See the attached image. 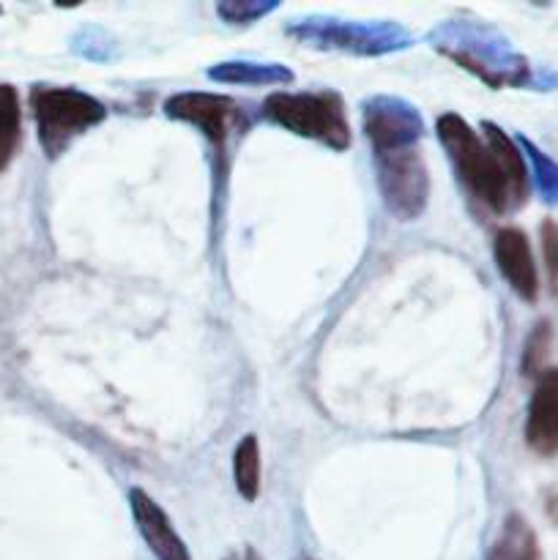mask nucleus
<instances>
[{"label": "nucleus", "mask_w": 558, "mask_h": 560, "mask_svg": "<svg viewBox=\"0 0 558 560\" xmlns=\"http://www.w3.org/2000/svg\"><path fill=\"white\" fill-rule=\"evenodd\" d=\"M131 514H135L137 530H140L142 541L148 545V550L153 552L156 560H191L189 550L181 541V536L175 534L173 523H170L167 514L162 512L156 501L151 495H146L142 490H131Z\"/></svg>", "instance_id": "1a4fd4ad"}, {"label": "nucleus", "mask_w": 558, "mask_h": 560, "mask_svg": "<svg viewBox=\"0 0 558 560\" xmlns=\"http://www.w3.org/2000/svg\"><path fill=\"white\" fill-rule=\"evenodd\" d=\"M22 135V109L16 88L0 82V173L11 164Z\"/></svg>", "instance_id": "9b49d317"}, {"label": "nucleus", "mask_w": 558, "mask_h": 560, "mask_svg": "<svg viewBox=\"0 0 558 560\" xmlns=\"http://www.w3.org/2000/svg\"><path fill=\"white\" fill-rule=\"evenodd\" d=\"M525 441L542 457L558 454V370H545L536 377L525 421Z\"/></svg>", "instance_id": "6e6552de"}, {"label": "nucleus", "mask_w": 558, "mask_h": 560, "mask_svg": "<svg viewBox=\"0 0 558 560\" xmlns=\"http://www.w3.org/2000/svg\"><path fill=\"white\" fill-rule=\"evenodd\" d=\"M547 348H550V326H547V323H539L536 331L528 337V345H525V375H542V372H545L542 364H545L547 359Z\"/></svg>", "instance_id": "ddd939ff"}, {"label": "nucleus", "mask_w": 558, "mask_h": 560, "mask_svg": "<svg viewBox=\"0 0 558 560\" xmlns=\"http://www.w3.org/2000/svg\"><path fill=\"white\" fill-rule=\"evenodd\" d=\"M164 113L170 118L195 124L217 145V151H222L230 135L244 126L241 104L235 98L217 96V93H178L164 102Z\"/></svg>", "instance_id": "39448f33"}, {"label": "nucleus", "mask_w": 558, "mask_h": 560, "mask_svg": "<svg viewBox=\"0 0 558 560\" xmlns=\"http://www.w3.org/2000/svg\"><path fill=\"white\" fill-rule=\"evenodd\" d=\"M492 560H542L534 530H531V525L520 514H512L503 523L496 550H492Z\"/></svg>", "instance_id": "9d476101"}, {"label": "nucleus", "mask_w": 558, "mask_h": 560, "mask_svg": "<svg viewBox=\"0 0 558 560\" xmlns=\"http://www.w3.org/2000/svg\"><path fill=\"white\" fill-rule=\"evenodd\" d=\"M233 479L244 501L260 495V446L255 435H246L233 452Z\"/></svg>", "instance_id": "f8f14e48"}, {"label": "nucleus", "mask_w": 558, "mask_h": 560, "mask_svg": "<svg viewBox=\"0 0 558 560\" xmlns=\"http://www.w3.org/2000/svg\"><path fill=\"white\" fill-rule=\"evenodd\" d=\"M438 140L476 202L496 213H507L528 200L523 153L498 126L485 124V135H476L460 115L449 113L438 118Z\"/></svg>", "instance_id": "f257e3e1"}, {"label": "nucleus", "mask_w": 558, "mask_h": 560, "mask_svg": "<svg viewBox=\"0 0 558 560\" xmlns=\"http://www.w3.org/2000/svg\"><path fill=\"white\" fill-rule=\"evenodd\" d=\"M235 560H257V556H255V552H252V550H246L244 556H241V558H235Z\"/></svg>", "instance_id": "2eb2a0df"}, {"label": "nucleus", "mask_w": 558, "mask_h": 560, "mask_svg": "<svg viewBox=\"0 0 558 560\" xmlns=\"http://www.w3.org/2000/svg\"><path fill=\"white\" fill-rule=\"evenodd\" d=\"M31 109L36 118L38 142L49 159L60 156L71 142L96 124H102L107 109L102 102L77 88L36 85L31 91Z\"/></svg>", "instance_id": "7ed1b4c3"}, {"label": "nucleus", "mask_w": 558, "mask_h": 560, "mask_svg": "<svg viewBox=\"0 0 558 560\" xmlns=\"http://www.w3.org/2000/svg\"><path fill=\"white\" fill-rule=\"evenodd\" d=\"M364 131L372 148H394L419 142L421 120L414 107L397 98H375L364 107Z\"/></svg>", "instance_id": "423d86ee"}, {"label": "nucleus", "mask_w": 558, "mask_h": 560, "mask_svg": "<svg viewBox=\"0 0 558 560\" xmlns=\"http://www.w3.org/2000/svg\"><path fill=\"white\" fill-rule=\"evenodd\" d=\"M492 255H496L498 271L509 282V288L525 301H534L539 293V273H536L534 255H531V244L525 238L523 230L503 228L496 233L492 241Z\"/></svg>", "instance_id": "0eeeda50"}, {"label": "nucleus", "mask_w": 558, "mask_h": 560, "mask_svg": "<svg viewBox=\"0 0 558 560\" xmlns=\"http://www.w3.org/2000/svg\"><path fill=\"white\" fill-rule=\"evenodd\" d=\"M542 252H545V266L553 282L558 284V222L545 219L542 222Z\"/></svg>", "instance_id": "4468645a"}, {"label": "nucleus", "mask_w": 558, "mask_h": 560, "mask_svg": "<svg viewBox=\"0 0 558 560\" xmlns=\"http://www.w3.org/2000/svg\"><path fill=\"white\" fill-rule=\"evenodd\" d=\"M263 115L271 124L323 142L334 151H345L350 145V126L345 115L342 98L334 91H304V93H271L263 102Z\"/></svg>", "instance_id": "f03ea898"}, {"label": "nucleus", "mask_w": 558, "mask_h": 560, "mask_svg": "<svg viewBox=\"0 0 558 560\" xmlns=\"http://www.w3.org/2000/svg\"><path fill=\"white\" fill-rule=\"evenodd\" d=\"M375 151L377 184H381L383 200L388 211L399 219H416L427 206V167L416 142L394 148H372Z\"/></svg>", "instance_id": "20e7f679"}]
</instances>
